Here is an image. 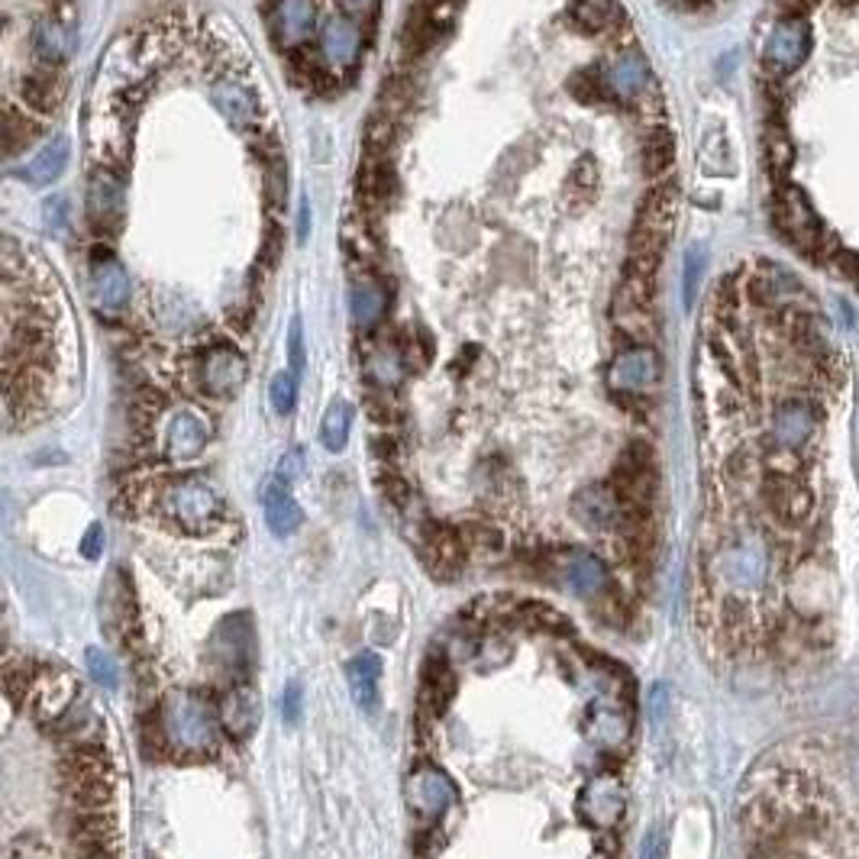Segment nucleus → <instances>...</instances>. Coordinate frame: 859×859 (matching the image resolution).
<instances>
[{
	"instance_id": "obj_1",
	"label": "nucleus",
	"mask_w": 859,
	"mask_h": 859,
	"mask_svg": "<svg viewBox=\"0 0 859 859\" xmlns=\"http://www.w3.org/2000/svg\"><path fill=\"white\" fill-rule=\"evenodd\" d=\"M675 217H678V187L675 182L656 185L636 207L634 229H631V243H627V272L653 278L663 253L673 239Z\"/></svg>"
},
{
	"instance_id": "obj_2",
	"label": "nucleus",
	"mask_w": 859,
	"mask_h": 859,
	"mask_svg": "<svg viewBox=\"0 0 859 859\" xmlns=\"http://www.w3.org/2000/svg\"><path fill=\"white\" fill-rule=\"evenodd\" d=\"M158 720L168 744L185 753H204L217 740V717L211 705L194 692H172L162 702Z\"/></svg>"
},
{
	"instance_id": "obj_3",
	"label": "nucleus",
	"mask_w": 859,
	"mask_h": 859,
	"mask_svg": "<svg viewBox=\"0 0 859 859\" xmlns=\"http://www.w3.org/2000/svg\"><path fill=\"white\" fill-rule=\"evenodd\" d=\"M162 511L187 533H207L224 521V501L211 482L185 475L162 491Z\"/></svg>"
},
{
	"instance_id": "obj_4",
	"label": "nucleus",
	"mask_w": 859,
	"mask_h": 859,
	"mask_svg": "<svg viewBox=\"0 0 859 859\" xmlns=\"http://www.w3.org/2000/svg\"><path fill=\"white\" fill-rule=\"evenodd\" d=\"M653 491H656L653 449L646 443H631L614 466V494L621 501V511H646L653 501Z\"/></svg>"
},
{
	"instance_id": "obj_5",
	"label": "nucleus",
	"mask_w": 859,
	"mask_h": 859,
	"mask_svg": "<svg viewBox=\"0 0 859 859\" xmlns=\"http://www.w3.org/2000/svg\"><path fill=\"white\" fill-rule=\"evenodd\" d=\"M249 366L243 352L229 342H217L201 359V388L214 398H233L246 385Z\"/></svg>"
},
{
	"instance_id": "obj_6",
	"label": "nucleus",
	"mask_w": 859,
	"mask_h": 859,
	"mask_svg": "<svg viewBox=\"0 0 859 859\" xmlns=\"http://www.w3.org/2000/svg\"><path fill=\"white\" fill-rule=\"evenodd\" d=\"M766 569H769L766 550L753 536H744L717 553V575L734 589H759L766 579Z\"/></svg>"
},
{
	"instance_id": "obj_7",
	"label": "nucleus",
	"mask_w": 859,
	"mask_h": 859,
	"mask_svg": "<svg viewBox=\"0 0 859 859\" xmlns=\"http://www.w3.org/2000/svg\"><path fill=\"white\" fill-rule=\"evenodd\" d=\"M88 292H91V304L101 314H120L130 300V275L120 262L113 259L111 253L98 249L94 262H91V278H88Z\"/></svg>"
},
{
	"instance_id": "obj_8",
	"label": "nucleus",
	"mask_w": 859,
	"mask_h": 859,
	"mask_svg": "<svg viewBox=\"0 0 859 859\" xmlns=\"http://www.w3.org/2000/svg\"><path fill=\"white\" fill-rule=\"evenodd\" d=\"M84 201H88V221L91 226L101 233H113L120 221H123V207H126V187L123 182L108 172V168H98L91 178H88V194H84Z\"/></svg>"
},
{
	"instance_id": "obj_9",
	"label": "nucleus",
	"mask_w": 859,
	"mask_h": 859,
	"mask_svg": "<svg viewBox=\"0 0 859 859\" xmlns=\"http://www.w3.org/2000/svg\"><path fill=\"white\" fill-rule=\"evenodd\" d=\"M656 381H659V359L650 346H631V349L617 352V359L607 369V385L624 395L646 391Z\"/></svg>"
},
{
	"instance_id": "obj_10",
	"label": "nucleus",
	"mask_w": 859,
	"mask_h": 859,
	"mask_svg": "<svg viewBox=\"0 0 859 859\" xmlns=\"http://www.w3.org/2000/svg\"><path fill=\"white\" fill-rule=\"evenodd\" d=\"M808 55V23L805 20H785L773 27V33L763 45V59L776 75H788L801 65Z\"/></svg>"
},
{
	"instance_id": "obj_11",
	"label": "nucleus",
	"mask_w": 859,
	"mask_h": 859,
	"mask_svg": "<svg viewBox=\"0 0 859 859\" xmlns=\"http://www.w3.org/2000/svg\"><path fill=\"white\" fill-rule=\"evenodd\" d=\"M320 55L330 72H349L362 55V33L349 17H330L320 27Z\"/></svg>"
},
{
	"instance_id": "obj_12",
	"label": "nucleus",
	"mask_w": 859,
	"mask_h": 859,
	"mask_svg": "<svg viewBox=\"0 0 859 859\" xmlns=\"http://www.w3.org/2000/svg\"><path fill=\"white\" fill-rule=\"evenodd\" d=\"M211 101H214V108L221 111V116L233 130H256V123H259V101H256V91L246 81L221 78L211 88Z\"/></svg>"
},
{
	"instance_id": "obj_13",
	"label": "nucleus",
	"mask_w": 859,
	"mask_h": 859,
	"mask_svg": "<svg viewBox=\"0 0 859 859\" xmlns=\"http://www.w3.org/2000/svg\"><path fill=\"white\" fill-rule=\"evenodd\" d=\"M211 650H214V659H217L224 669L246 673V669L253 666V653H256L253 631H249V617H246V614L226 617L224 624L217 627V634H214Z\"/></svg>"
},
{
	"instance_id": "obj_14",
	"label": "nucleus",
	"mask_w": 859,
	"mask_h": 859,
	"mask_svg": "<svg viewBox=\"0 0 859 859\" xmlns=\"http://www.w3.org/2000/svg\"><path fill=\"white\" fill-rule=\"evenodd\" d=\"M604 78V88H607V98H617V101H636L646 84H650V62L643 59V52L636 49H624L621 55H614L607 62V69L601 72Z\"/></svg>"
},
{
	"instance_id": "obj_15",
	"label": "nucleus",
	"mask_w": 859,
	"mask_h": 859,
	"mask_svg": "<svg viewBox=\"0 0 859 859\" xmlns=\"http://www.w3.org/2000/svg\"><path fill=\"white\" fill-rule=\"evenodd\" d=\"M624 805H627L624 788L614 779H595V783L585 785L582 795H579V815L601 830H611L624 818Z\"/></svg>"
},
{
	"instance_id": "obj_16",
	"label": "nucleus",
	"mask_w": 859,
	"mask_h": 859,
	"mask_svg": "<svg viewBox=\"0 0 859 859\" xmlns=\"http://www.w3.org/2000/svg\"><path fill=\"white\" fill-rule=\"evenodd\" d=\"M408 801L417 815L423 818H440L449 805L456 801V785L449 783L447 776L433 766L417 769L408 779Z\"/></svg>"
},
{
	"instance_id": "obj_17",
	"label": "nucleus",
	"mask_w": 859,
	"mask_h": 859,
	"mask_svg": "<svg viewBox=\"0 0 859 859\" xmlns=\"http://www.w3.org/2000/svg\"><path fill=\"white\" fill-rule=\"evenodd\" d=\"M562 585L575 595V599H599L607 589V569L604 562L589 553V550H572L562 560Z\"/></svg>"
},
{
	"instance_id": "obj_18",
	"label": "nucleus",
	"mask_w": 859,
	"mask_h": 859,
	"mask_svg": "<svg viewBox=\"0 0 859 859\" xmlns=\"http://www.w3.org/2000/svg\"><path fill=\"white\" fill-rule=\"evenodd\" d=\"M779 224L801 249H815V243L821 239V224H818L808 197L798 187H785L783 191V197H779Z\"/></svg>"
},
{
	"instance_id": "obj_19",
	"label": "nucleus",
	"mask_w": 859,
	"mask_h": 859,
	"mask_svg": "<svg viewBox=\"0 0 859 859\" xmlns=\"http://www.w3.org/2000/svg\"><path fill=\"white\" fill-rule=\"evenodd\" d=\"M572 518L589 530H607L621 523V501L614 488L589 485L572 498Z\"/></svg>"
},
{
	"instance_id": "obj_20",
	"label": "nucleus",
	"mask_w": 859,
	"mask_h": 859,
	"mask_svg": "<svg viewBox=\"0 0 859 859\" xmlns=\"http://www.w3.org/2000/svg\"><path fill=\"white\" fill-rule=\"evenodd\" d=\"M207 437H211V430H207V420L201 417V413L194 411H175L168 417V427H165V449H168V456L172 459H178V462H185V459H194V456H201L204 447H207Z\"/></svg>"
},
{
	"instance_id": "obj_21",
	"label": "nucleus",
	"mask_w": 859,
	"mask_h": 859,
	"mask_svg": "<svg viewBox=\"0 0 859 859\" xmlns=\"http://www.w3.org/2000/svg\"><path fill=\"white\" fill-rule=\"evenodd\" d=\"M317 27V0H278L275 33L285 49H300Z\"/></svg>"
},
{
	"instance_id": "obj_22",
	"label": "nucleus",
	"mask_w": 859,
	"mask_h": 859,
	"mask_svg": "<svg viewBox=\"0 0 859 859\" xmlns=\"http://www.w3.org/2000/svg\"><path fill=\"white\" fill-rule=\"evenodd\" d=\"M262 508H265V523L275 536H292L298 533L300 523H304V514H300L298 501L292 498L288 491V482L282 479H272L265 491H262Z\"/></svg>"
},
{
	"instance_id": "obj_23",
	"label": "nucleus",
	"mask_w": 859,
	"mask_h": 859,
	"mask_svg": "<svg viewBox=\"0 0 859 859\" xmlns=\"http://www.w3.org/2000/svg\"><path fill=\"white\" fill-rule=\"evenodd\" d=\"M818 427V413L805 401H785L773 413V440L785 449H798Z\"/></svg>"
},
{
	"instance_id": "obj_24",
	"label": "nucleus",
	"mask_w": 859,
	"mask_h": 859,
	"mask_svg": "<svg viewBox=\"0 0 859 859\" xmlns=\"http://www.w3.org/2000/svg\"><path fill=\"white\" fill-rule=\"evenodd\" d=\"M65 165H69V140H65V136H52V140L42 143V150L27 162V168H20V178H23L27 185L45 187L62 178Z\"/></svg>"
},
{
	"instance_id": "obj_25",
	"label": "nucleus",
	"mask_w": 859,
	"mask_h": 859,
	"mask_svg": "<svg viewBox=\"0 0 859 859\" xmlns=\"http://www.w3.org/2000/svg\"><path fill=\"white\" fill-rule=\"evenodd\" d=\"M20 101L37 113H52L62 101V75L52 65H42L39 72H30L17 81Z\"/></svg>"
},
{
	"instance_id": "obj_26",
	"label": "nucleus",
	"mask_w": 859,
	"mask_h": 859,
	"mask_svg": "<svg viewBox=\"0 0 859 859\" xmlns=\"http://www.w3.org/2000/svg\"><path fill=\"white\" fill-rule=\"evenodd\" d=\"M349 310L359 330H375L388 314V292L372 278H359L349 292Z\"/></svg>"
},
{
	"instance_id": "obj_27",
	"label": "nucleus",
	"mask_w": 859,
	"mask_h": 859,
	"mask_svg": "<svg viewBox=\"0 0 859 859\" xmlns=\"http://www.w3.org/2000/svg\"><path fill=\"white\" fill-rule=\"evenodd\" d=\"M763 494H766L773 514L783 518L785 523H801L811 511V494L801 485L788 482V479H769L763 485Z\"/></svg>"
},
{
	"instance_id": "obj_28",
	"label": "nucleus",
	"mask_w": 859,
	"mask_h": 859,
	"mask_svg": "<svg viewBox=\"0 0 859 859\" xmlns=\"http://www.w3.org/2000/svg\"><path fill=\"white\" fill-rule=\"evenodd\" d=\"M346 678H349L352 702L362 710H375V705H378V678H381V659H378V653H359V656L346 666Z\"/></svg>"
},
{
	"instance_id": "obj_29",
	"label": "nucleus",
	"mask_w": 859,
	"mask_h": 859,
	"mask_svg": "<svg viewBox=\"0 0 859 859\" xmlns=\"http://www.w3.org/2000/svg\"><path fill=\"white\" fill-rule=\"evenodd\" d=\"M224 724L233 737H249L259 724V695L249 685H236L224 702Z\"/></svg>"
},
{
	"instance_id": "obj_30",
	"label": "nucleus",
	"mask_w": 859,
	"mask_h": 859,
	"mask_svg": "<svg viewBox=\"0 0 859 859\" xmlns=\"http://www.w3.org/2000/svg\"><path fill=\"white\" fill-rule=\"evenodd\" d=\"M395 168L385 158V152H369V158L359 168V191L372 204H388L395 197Z\"/></svg>"
},
{
	"instance_id": "obj_31",
	"label": "nucleus",
	"mask_w": 859,
	"mask_h": 859,
	"mask_svg": "<svg viewBox=\"0 0 859 859\" xmlns=\"http://www.w3.org/2000/svg\"><path fill=\"white\" fill-rule=\"evenodd\" d=\"M30 45L37 52V59L42 65H59L69 55V30L55 20V17H42L37 20L33 33H30Z\"/></svg>"
},
{
	"instance_id": "obj_32",
	"label": "nucleus",
	"mask_w": 859,
	"mask_h": 859,
	"mask_svg": "<svg viewBox=\"0 0 859 859\" xmlns=\"http://www.w3.org/2000/svg\"><path fill=\"white\" fill-rule=\"evenodd\" d=\"M39 140V123L23 111H17L13 104L3 108V155L13 158L20 152H27Z\"/></svg>"
},
{
	"instance_id": "obj_33",
	"label": "nucleus",
	"mask_w": 859,
	"mask_h": 859,
	"mask_svg": "<svg viewBox=\"0 0 859 859\" xmlns=\"http://www.w3.org/2000/svg\"><path fill=\"white\" fill-rule=\"evenodd\" d=\"M640 158H643V172H646L650 178L666 175L675 162L673 133H669L666 126H653V130L646 133V140H643V152H640Z\"/></svg>"
},
{
	"instance_id": "obj_34",
	"label": "nucleus",
	"mask_w": 859,
	"mask_h": 859,
	"mask_svg": "<svg viewBox=\"0 0 859 859\" xmlns=\"http://www.w3.org/2000/svg\"><path fill=\"white\" fill-rule=\"evenodd\" d=\"M617 17H621L617 0H575L572 3V20L589 33H601V30L614 27Z\"/></svg>"
},
{
	"instance_id": "obj_35",
	"label": "nucleus",
	"mask_w": 859,
	"mask_h": 859,
	"mask_svg": "<svg viewBox=\"0 0 859 859\" xmlns=\"http://www.w3.org/2000/svg\"><path fill=\"white\" fill-rule=\"evenodd\" d=\"M349 430H352V408L346 401H334L324 420H320V443L330 452H342L349 443Z\"/></svg>"
},
{
	"instance_id": "obj_36",
	"label": "nucleus",
	"mask_w": 859,
	"mask_h": 859,
	"mask_svg": "<svg viewBox=\"0 0 859 859\" xmlns=\"http://www.w3.org/2000/svg\"><path fill=\"white\" fill-rule=\"evenodd\" d=\"M627 717L617 708H607V705H599L592 710V720H589V734L599 747H617L624 737H627Z\"/></svg>"
},
{
	"instance_id": "obj_37",
	"label": "nucleus",
	"mask_w": 859,
	"mask_h": 859,
	"mask_svg": "<svg viewBox=\"0 0 859 859\" xmlns=\"http://www.w3.org/2000/svg\"><path fill=\"white\" fill-rule=\"evenodd\" d=\"M565 194L572 204H589L599 194V162L592 155H579V162L569 172Z\"/></svg>"
},
{
	"instance_id": "obj_38",
	"label": "nucleus",
	"mask_w": 859,
	"mask_h": 859,
	"mask_svg": "<svg viewBox=\"0 0 859 859\" xmlns=\"http://www.w3.org/2000/svg\"><path fill=\"white\" fill-rule=\"evenodd\" d=\"M518 617L526 627H533V631H550V634H569L572 631L569 617H562L560 611H553V607H546L540 601H523L521 607H518Z\"/></svg>"
},
{
	"instance_id": "obj_39",
	"label": "nucleus",
	"mask_w": 859,
	"mask_h": 859,
	"mask_svg": "<svg viewBox=\"0 0 859 859\" xmlns=\"http://www.w3.org/2000/svg\"><path fill=\"white\" fill-rule=\"evenodd\" d=\"M452 692H456L452 673H449L443 659H437V673H427V678H423V705L440 714V710L447 708L449 698H452Z\"/></svg>"
},
{
	"instance_id": "obj_40",
	"label": "nucleus",
	"mask_w": 859,
	"mask_h": 859,
	"mask_svg": "<svg viewBox=\"0 0 859 859\" xmlns=\"http://www.w3.org/2000/svg\"><path fill=\"white\" fill-rule=\"evenodd\" d=\"M262 172H265V194L272 204H285L288 194V178H285V158L278 150H268L262 155Z\"/></svg>"
},
{
	"instance_id": "obj_41",
	"label": "nucleus",
	"mask_w": 859,
	"mask_h": 859,
	"mask_svg": "<svg viewBox=\"0 0 859 859\" xmlns=\"http://www.w3.org/2000/svg\"><path fill=\"white\" fill-rule=\"evenodd\" d=\"M369 375H372L375 385H381V388H395L398 381H401V375H405V366H401V356H398V349H378L372 359H369Z\"/></svg>"
},
{
	"instance_id": "obj_42",
	"label": "nucleus",
	"mask_w": 859,
	"mask_h": 859,
	"mask_svg": "<svg viewBox=\"0 0 859 859\" xmlns=\"http://www.w3.org/2000/svg\"><path fill=\"white\" fill-rule=\"evenodd\" d=\"M268 401L278 413H292L298 405V375L278 372L268 385Z\"/></svg>"
},
{
	"instance_id": "obj_43",
	"label": "nucleus",
	"mask_w": 859,
	"mask_h": 859,
	"mask_svg": "<svg viewBox=\"0 0 859 859\" xmlns=\"http://www.w3.org/2000/svg\"><path fill=\"white\" fill-rule=\"evenodd\" d=\"M88 673H91V678H98L101 685L116 688L120 669H116L111 653H104V650H88Z\"/></svg>"
},
{
	"instance_id": "obj_44",
	"label": "nucleus",
	"mask_w": 859,
	"mask_h": 859,
	"mask_svg": "<svg viewBox=\"0 0 859 859\" xmlns=\"http://www.w3.org/2000/svg\"><path fill=\"white\" fill-rule=\"evenodd\" d=\"M669 857V840H666V830H650L640 843V859H666Z\"/></svg>"
},
{
	"instance_id": "obj_45",
	"label": "nucleus",
	"mask_w": 859,
	"mask_h": 859,
	"mask_svg": "<svg viewBox=\"0 0 859 859\" xmlns=\"http://www.w3.org/2000/svg\"><path fill=\"white\" fill-rule=\"evenodd\" d=\"M81 553H84L88 560H98V556L104 553V526H101V523H91V526H88V533H84V540H81Z\"/></svg>"
},
{
	"instance_id": "obj_46",
	"label": "nucleus",
	"mask_w": 859,
	"mask_h": 859,
	"mask_svg": "<svg viewBox=\"0 0 859 859\" xmlns=\"http://www.w3.org/2000/svg\"><path fill=\"white\" fill-rule=\"evenodd\" d=\"M300 469H304V449H292V452H285V459L278 466V479L282 482H295L300 475Z\"/></svg>"
},
{
	"instance_id": "obj_47",
	"label": "nucleus",
	"mask_w": 859,
	"mask_h": 859,
	"mask_svg": "<svg viewBox=\"0 0 859 859\" xmlns=\"http://www.w3.org/2000/svg\"><path fill=\"white\" fill-rule=\"evenodd\" d=\"M769 158H773V168L776 172H788V165H791V150H788V143H785V136H773V143H769Z\"/></svg>"
},
{
	"instance_id": "obj_48",
	"label": "nucleus",
	"mask_w": 859,
	"mask_h": 859,
	"mask_svg": "<svg viewBox=\"0 0 859 859\" xmlns=\"http://www.w3.org/2000/svg\"><path fill=\"white\" fill-rule=\"evenodd\" d=\"M282 249H285V243H282V233H278V226L268 224V229H265V239H262V256H265V262L272 265V262L282 256Z\"/></svg>"
},
{
	"instance_id": "obj_49",
	"label": "nucleus",
	"mask_w": 859,
	"mask_h": 859,
	"mask_svg": "<svg viewBox=\"0 0 859 859\" xmlns=\"http://www.w3.org/2000/svg\"><path fill=\"white\" fill-rule=\"evenodd\" d=\"M666 710H669V688H666V685H656L653 695H650V717H653L656 724H663V720H666Z\"/></svg>"
},
{
	"instance_id": "obj_50",
	"label": "nucleus",
	"mask_w": 859,
	"mask_h": 859,
	"mask_svg": "<svg viewBox=\"0 0 859 859\" xmlns=\"http://www.w3.org/2000/svg\"><path fill=\"white\" fill-rule=\"evenodd\" d=\"M337 7L346 17H352V20H366V17L375 13L378 0H337Z\"/></svg>"
},
{
	"instance_id": "obj_51",
	"label": "nucleus",
	"mask_w": 859,
	"mask_h": 859,
	"mask_svg": "<svg viewBox=\"0 0 859 859\" xmlns=\"http://www.w3.org/2000/svg\"><path fill=\"white\" fill-rule=\"evenodd\" d=\"M42 214H45L49 229H55V233H59L62 224H65V201H62V197H52V201L45 204V211H42Z\"/></svg>"
},
{
	"instance_id": "obj_52",
	"label": "nucleus",
	"mask_w": 859,
	"mask_h": 859,
	"mask_svg": "<svg viewBox=\"0 0 859 859\" xmlns=\"http://www.w3.org/2000/svg\"><path fill=\"white\" fill-rule=\"evenodd\" d=\"M282 714L288 717V720H298L300 714V685H288L285 688V698H282Z\"/></svg>"
},
{
	"instance_id": "obj_53",
	"label": "nucleus",
	"mask_w": 859,
	"mask_h": 859,
	"mask_svg": "<svg viewBox=\"0 0 859 859\" xmlns=\"http://www.w3.org/2000/svg\"><path fill=\"white\" fill-rule=\"evenodd\" d=\"M288 352H292V369H295V375H298L300 366H304V349H300V320H298V317L292 320V337H288Z\"/></svg>"
},
{
	"instance_id": "obj_54",
	"label": "nucleus",
	"mask_w": 859,
	"mask_h": 859,
	"mask_svg": "<svg viewBox=\"0 0 859 859\" xmlns=\"http://www.w3.org/2000/svg\"><path fill=\"white\" fill-rule=\"evenodd\" d=\"M698 278V253L692 249L688 253V265H685V304H692V295H695V282Z\"/></svg>"
},
{
	"instance_id": "obj_55",
	"label": "nucleus",
	"mask_w": 859,
	"mask_h": 859,
	"mask_svg": "<svg viewBox=\"0 0 859 859\" xmlns=\"http://www.w3.org/2000/svg\"><path fill=\"white\" fill-rule=\"evenodd\" d=\"M857 779H859V756H857Z\"/></svg>"
}]
</instances>
